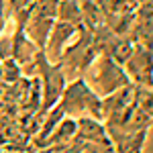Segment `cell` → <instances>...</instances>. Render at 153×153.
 I'll return each mask as SVG.
<instances>
[{"label": "cell", "instance_id": "ba28073f", "mask_svg": "<svg viewBox=\"0 0 153 153\" xmlns=\"http://www.w3.org/2000/svg\"><path fill=\"white\" fill-rule=\"evenodd\" d=\"M63 117H65V114H63V110H61V106H59V104H55L53 108H49L47 112L43 114V125H41V133H39L37 141L45 145V141L49 139V135L57 129V125L61 123V118H63Z\"/></svg>", "mask_w": 153, "mask_h": 153}, {"label": "cell", "instance_id": "9c48e42d", "mask_svg": "<svg viewBox=\"0 0 153 153\" xmlns=\"http://www.w3.org/2000/svg\"><path fill=\"white\" fill-rule=\"evenodd\" d=\"M135 102L141 110H145L149 117H153V88L135 86Z\"/></svg>", "mask_w": 153, "mask_h": 153}, {"label": "cell", "instance_id": "8fae6325", "mask_svg": "<svg viewBox=\"0 0 153 153\" xmlns=\"http://www.w3.org/2000/svg\"><path fill=\"white\" fill-rule=\"evenodd\" d=\"M0 80H2V61H0Z\"/></svg>", "mask_w": 153, "mask_h": 153}, {"label": "cell", "instance_id": "30bf717a", "mask_svg": "<svg viewBox=\"0 0 153 153\" xmlns=\"http://www.w3.org/2000/svg\"><path fill=\"white\" fill-rule=\"evenodd\" d=\"M2 61V80L8 84H14L21 80L23 76V68L14 61L12 57H6V59H0Z\"/></svg>", "mask_w": 153, "mask_h": 153}, {"label": "cell", "instance_id": "7a4b0ae2", "mask_svg": "<svg viewBox=\"0 0 153 153\" xmlns=\"http://www.w3.org/2000/svg\"><path fill=\"white\" fill-rule=\"evenodd\" d=\"M82 78L88 82V86H90L100 98H104V96L117 92L118 88L131 84L125 68H123L118 61H114L112 57L104 55V53L96 55V59L90 63V68L84 71Z\"/></svg>", "mask_w": 153, "mask_h": 153}, {"label": "cell", "instance_id": "52a82bcc", "mask_svg": "<svg viewBox=\"0 0 153 153\" xmlns=\"http://www.w3.org/2000/svg\"><path fill=\"white\" fill-rule=\"evenodd\" d=\"M76 133H78V120L76 118H70V117H63L61 123L57 125V129L49 135L45 145H57V143L61 145V143H68L76 137Z\"/></svg>", "mask_w": 153, "mask_h": 153}, {"label": "cell", "instance_id": "277c9868", "mask_svg": "<svg viewBox=\"0 0 153 153\" xmlns=\"http://www.w3.org/2000/svg\"><path fill=\"white\" fill-rule=\"evenodd\" d=\"M78 33V25L65 23V21H55L51 31H49L47 43H45V55L51 63H59V57L63 53V49L70 45V41Z\"/></svg>", "mask_w": 153, "mask_h": 153}, {"label": "cell", "instance_id": "6da1fadb", "mask_svg": "<svg viewBox=\"0 0 153 153\" xmlns=\"http://www.w3.org/2000/svg\"><path fill=\"white\" fill-rule=\"evenodd\" d=\"M59 106L63 114L70 118H98L102 120V98L88 86V82L80 78H74L65 84V90L59 98Z\"/></svg>", "mask_w": 153, "mask_h": 153}, {"label": "cell", "instance_id": "8992f818", "mask_svg": "<svg viewBox=\"0 0 153 153\" xmlns=\"http://www.w3.org/2000/svg\"><path fill=\"white\" fill-rule=\"evenodd\" d=\"M76 137H80L84 141H90L92 145H110V139H108V133H106V127L102 125V120L98 118H78V133Z\"/></svg>", "mask_w": 153, "mask_h": 153}, {"label": "cell", "instance_id": "3957f363", "mask_svg": "<svg viewBox=\"0 0 153 153\" xmlns=\"http://www.w3.org/2000/svg\"><path fill=\"white\" fill-rule=\"evenodd\" d=\"M123 68L127 71L131 84L153 88V55L145 45L133 43V51L127 57V61L123 63Z\"/></svg>", "mask_w": 153, "mask_h": 153}, {"label": "cell", "instance_id": "5b68a950", "mask_svg": "<svg viewBox=\"0 0 153 153\" xmlns=\"http://www.w3.org/2000/svg\"><path fill=\"white\" fill-rule=\"evenodd\" d=\"M125 37L131 39L133 43L145 45L153 55V10L151 8H143L139 12V16L131 25L129 35H125Z\"/></svg>", "mask_w": 153, "mask_h": 153}]
</instances>
